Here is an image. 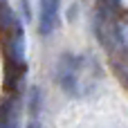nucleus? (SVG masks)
<instances>
[{
	"label": "nucleus",
	"instance_id": "1",
	"mask_svg": "<svg viewBox=\"0 0 128 128\" xmlns=\"http://www.w3.org/2000/svg\"><path fill=\"white\" fill-rule=\"evenodd\" d=\"M54 76L63 92H68L74 99H81L97 90L99 79H101V68L90 56L61 54L54 68Z\"/></svg>",
	"mask_w": 128,
	"mask_h": 128
},
{
	"label": "nucleus",
	"instance_id": "2",
	"mask_svg": "<svg viewBox=\"0 0 128 128\" xmlns=\"http://www.w3.org/2000/svg\"><path fill=\"white\" fill-rule=\"evenodd\" d=\"M61 0H38V32L50 36L61 22Z\"/></svg>",
	"mask_w": 128,
	"mask_h": 128
},
{
	"label": "nucleus",
	"instance_id": "3",
	"mask_svg": "<svg viewBox=\"0 0 128 128\" xmlns=\"http://www.w3.org/2000/svg\"><path fill=\"white\" fill-rule=\"evenodd\" d=\"M0 126H18V94H11L0 106Z\"/></svg>",
	"mask_w": 128,
	"mask_h": 128
},
{
	"label": "nucleus",
	"instance_id": "4",
	"mask_svg": "<svg viewBox=\"0 0 128 128\" xmlns=\"http://www.w3.org/2000/svg\"><path fill=\"white\" fill-rule=\"evenodd\" d=\"M27 110L29 115L38 117L40 110H43V94H40V88L38 86H32L29 88V94H27Z\"/></svg>",
	"mask_w": 128,
	"mask_h": 128
},
{
	"label": "nucleus",
	"instance_id": "5",
	"mask_svg": "<svg viewBox=\"0 0 128 128\" xmlns=\"http://www.w3.org/2000/svg\"><path fill=\"white\" fill-rule=\"evenodd\" d=\"M20 11H22V20H25V22H32V7H29V0H20Z\"/></svg>",
	"mask_w": 128,
	"mask_h": 128
},
{
	"label": "nucleus",
	"instance_id": "6",
	"mask_svg": "<svg viewBox=\"0 0 128 128\" xmlns=\"http://www.w3.org/2000/svg\"><path fill=\"white\" fill-rule=\"evenodd\" d=\"M119 2H122V0H101V4H99V7H104L106 11H110V14H112V11H117V9H119Z\"/></svg>",
	"mask_w": 128,
	"mask_h": 128
}]
</instances>
